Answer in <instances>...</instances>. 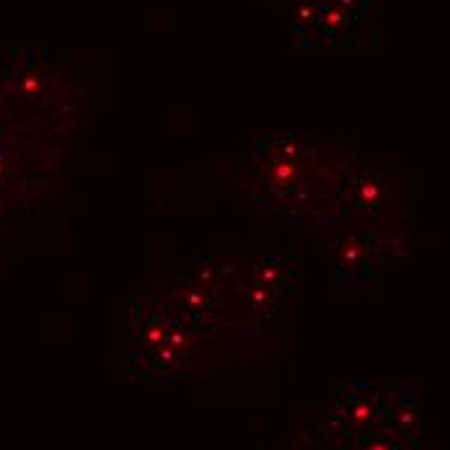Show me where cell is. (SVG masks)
<instances>
[{
  "instance_id": "6da1fadb",
  "label": "cell",
  "mask_w": 450,
  "mask_h": 450,
  "mask_svg": "<svg viewBox=\"0 0 450 450\" xmlns=\"http://www.w3.org/2000/svg\"><path fill=\"white\" fill-rule=\"evenodd\" d=\"M295 178H298V166L292 158H282L272 166V182L277 187H292Z\"/></svg>"
},
{
  "instance_id": "7a4b0ae2",
  "label": "cell",
  "mask_w": 450,
  "mask_h": 450,
  "mask_svg": "<svg viewBox=\"0 0 450 450\" xmlns=\"http://www.w3.org/2000/svg\"><path fill=\"white\" fill-rule=\"evenodd\" d=\"M145 339H148V344H150V347H163V344H166V339H168V334H166V329H163V326L150 324V326L145 329Z\"/></svg>"
},
{
  "instance_id": "3957f363",
  "label": "cell",
  "mask_w": 450,
  "mask_h": 450,
  "mask_svg": "<svg viewBox=\"0 0 450 450\" xmlns=\"http://www.w3.org/2000/svg\"><path fill=\"white\" fill-rule=\"evenodd\" d=\"M259 282H261L264 287H275V285L280 282V269H277L275 264H264L261 272H259Z\"/></svg>"
},
{
  "instance_id": "277c9868",
  "label": "cell",
  "mask_w": 450,
  "mask_h": 450,
  "mask_svg": "<svg viewBox=\"0 0 450 450\" xmlns=\"http://www.w3.org/2000/svg\"><path fill=\"white\" fill-rule=\"evenodd\" d=\"M251 303H254L256 308H264V305L269 303V287H264L261 282H256V285L251 287Z\"/></svg>"
},
{
  "instance_id": "5b68a950",
  "label": "cell",
  "mask_w": 450,
  "mask_h": 450,
  "mask_svg": "<svg viewBox=\"0 0 450 450\" xmlns=\"http://www.w3.org/2000/svg\"><path fill=\"white\" fill-rule=\"evenodd\" d=\"M21 88H24V94L31 96L36 88H39V78H36V75H24V78H21Z\"/></svg>"
},
{
  "instance_id": "8992f818",
  "label": "cell",
  "mask_w": 450,
  "mask_h": 450,
  "mask_svg": "<svg viewBox=\"0 0 450 450\" xmlns=\"http://www.w3.org/2000/svg\"><path fill=\"white\" fill-rule=\"evenodd\" d=\"M202 303H205V300H202V295H199L197 290H192V292H189V305H192V308H199Z\"/></svg>"
}]
</instances>
